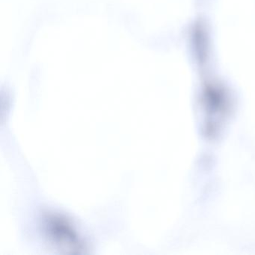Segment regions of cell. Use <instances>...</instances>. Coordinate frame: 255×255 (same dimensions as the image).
<instances>
[{
  "instance_id": "cell-1",
  "label": "cell",
  "mask_w": 255,
  "mask_h": 255,
  "mask_svg": "<svg viewBox=\"0 0 255 255\" xmlns=\"http://www.w3.org/2000/svg\"><path fill=\"white\" fill-rule=\"evenodd\" d=\"M40 225L47 243L59 252L80 255L89 249L86 238L77 225L63 213H44Z\"/></svg>"
}]
</instances>
